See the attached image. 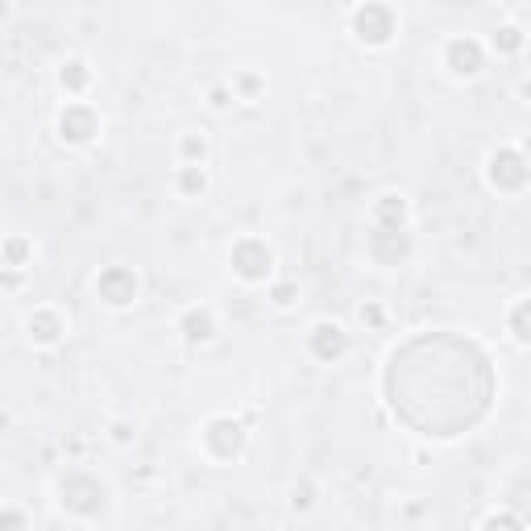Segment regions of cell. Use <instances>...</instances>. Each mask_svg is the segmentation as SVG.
<instances>
[{
	"label": "cell",
	"instance_id": "6",
	"mask_svg": "<svg viewBox=\"0 0 531 531\" xmlns=\"http://www.w3.org/2000/svg\"><path fill=\"white\" fill-rule=\"evenodd\" d=\"M229 266L233 274L241 278V283L249 287H258V283H270V274H274V245L266 237H237L233 249H229Z\"/></svg>",
	"mask_w": 531,
	"mask_h": 531
},
{
	"label": "cell",
	"instance_id": "4",
	"mask_svg": "<svg viewBox=\"0 0 531 531\" xmlns=\"http://www.w3.org/2000/svg\"><path fill=\"white\" fill-rule=\"evenodd\" d=\"M399 13L395 5H386V0H366V5H357L353 17H349V34L366 46V50H386L395 46L399 38Z\"/></svg>",
	"mask_w": 531,
	"mask_h": 531
},
{
	"label": "cell",
	"instance_id": "17",
	"mask_svg": "<svg viewBox=\"0 0 531 531\" xmlns=\"http://www.w3.org/2000/svg\"><path fill=\"white\" fill-rule=\"evenodd\" d=\"M34 266V241L25 237V233H9L5 237V270H9V287L17 283V274L21 270H30Z\"/></svg>",
	"mask_w": 531,
	"mask_h": 531
},
{
	"label": "cell",
	"instance_id": "13",
	"mask_svg": "<svg viewBox=\"0 0 531 531\" xmlns=\"http://www.w3.org/2000/svg\"><path fill=\"white\" fill-rule=\"evenodd\" d=\"M54 83H59V92L71 96V100H83L92 88H96V71L88 59H63L59 71H54Z\"/></svg>",
	"mask_w": 531,
	"mask_h": 531
},
{
	"label": "cell",
	"instance_id": "29",
	"mask_svg": "<svg viewBox=\"0 0 531 531\" xmlns=\"http://www.w3.org/2000/svg\"><path fill=\"white\" fill-rule=\"evenodd\" d=\"M523 154H527V158H531V133H527V137H523Z\"/></svg>",
	"mask_w": 531,
	"mask_h": 531
},
{
	"label": "cell",
	"instance_id": "18",
	"mask_svg": "<svg viewBox=\"0 0 531 531\" xmlns=\"http://www.w3.org/2000/svg\"><path fill=\"white\" fill-rule=\"evenodd\" d=\"M507 337L519 349H531V295H523L507 307Z\"/></svg>",
	"mask_w": 531,
	"mask_h": 531
},
{
	"label": "cell",
	"instance_id": "3",
	"mask_svg": "<svg viewBox=\"0 0 531 531\" xmlns=\"http://www.w3.org/2000/svg\"><path fill=\"white\" fill-rule=\"evenodd\" d=\"M249 449V432L237 415H212L204 419V428H200V453L212 461V465H237Z\"/></svg>",
	"mask_w": 531,
	"mask_h": 531
},
{
	"label": "cell",
	"instance_id": "19",
	"mask_svg": "<svg viewBox=\"0 0 531 531\" xmlns=\"http://www.w3.org/2000/svg\"><path fill=\"white\" fill-rule=\"evenodd\" d=\"M523 46H527V34L519 30V25H498V30L490 34V50L502 54V59H515Z\"/></svg>",
	"mask_w": 531,
	"mask_h": 531
},
{
	"label": "cell",
	"instance_id": "11",
	"mask_svg": "<svg viewBox=\"0 0 531 531\" xmlns=\"http://www.w3.org/2000/svg\"><path fill=\"white\" fill-rule=\"evenodd\" d=\"M67 332H71L67 316L59 312V307H50V303L34 307V312L25 316V341H30L34 349H54V345H63Z\"/></svg>",
	"mask_w": 531,
	"mask_h": 531
},
{
	"label": "cell",
	"instance_id": "14",
	"mask_svg": "<svg viewBox=\"0 0 531 531\" xmlns=\"http://www.w3.org/2000/svg\"><path fill=\"white\" fill-rule=\"evenodd\" d=\"M175 328L183 332V341H187V345H208V341L216 337V332H220V328H216V312H212V307H204V303L183 307Z\"/></svg>",
	"mask_w": 531,
	"mask_h": 531
},
{
	"label": "cell",
	"instance_id": "16",
	"mask_svg": "<svg viewBox=\"0 0 531 531\" xmlns=\"http://www.w3.org/2000/svg\"><path fill=\"white\" fill-rule=\"evenodd\" d=\"M208 187H212V175H208L204 162H179V171H175L179 200H204Z\"/></svg>",
	"mask_w": 531,
	"mask_h": 531
},
{
	"label": "cell",
	"instance_id": "9",
	"mask_svg": "<svg viewBox=\"0 0 531 531\" xmlns=\"http://www.w3.org/2000/svg\"><path fill=\"white\" fill-rule=\"evenodd\" d=\"M440 63L453 79H478L486 71V46L478 38H469V34L449 38L444 50H440Z\"/></svg>",
	"mask_w": 531,
	"mask_h": 531
},
{
	"label": "cell",
	"instance_id": "2",
	"mask_svg": "<svg viewBox=\"0 0 531 531\" xmlns=\"http://www.w3.org/2000/svg\"><path fill=\"white\" fill-rule=\"evenodd\" d=\"M54 502L67 511L75 523H104L113 515V486L92 469H63L54 478Z\"/></svg>",
	"mask_w": 531,
	"mask_h": 531
},
{
	"label": "cell",
	"instance_id": "8",
	"mask_svg": "<svg viewBox=\"0 0 531 531\" xmlns=\"http://www.w3.org/2000/svg\"><path fill=\"white\" fill-rule=\"evenodd\" d=\"M96 299L113 307V312H125V307L142 299V278H137L133 266H104L96 274Z\"/></svg>",
	"mask_w": 531,
	"mask_h": 531
},
{
	"label": "cell",
	"instance_id": "27",
	"mask_svg": "<svg viewBox=\"0 0 531 531\" xmlns=\"http://www.w3.org/2000/svg\"><path fill=\"white\" fill-rule=\"evenodd\" d=\"M0 527H30V515H21V511L5 507V511H0Z\"/></svg>",
	"mask_w": 531,
	"mask_h": 531
},
{
	"label": "cell",
	"instance_id": "21",
	"mask_svg": "<svg viewBox=\"0 0 531 531\" xmlns=\"http://www.w3.org/2000/svg\"><path fill=\"white\" fill-rule=\"evenodd\" d=\"M179 162H208V137L204 133H183L179 137Z\"/></svg>",
	"mask_w": 531,
	"mask_h": 531
},
{
	"label": "cell",
	"instance_id": "20",
	"mask_svg": "<svg viewBox=\"0 0 531 531\" xmlns=\"http://www.w3.org/2000/svg\"><path fill=\"white\" fill-rule=\"evenodd\" d=\"M507 502L519 511L523 527H531V478H515V482H511V490H507Z\"/></svg>",
	"mask_w": 531,
	"mask_h": 531
},
{
	"label": "cell",
	"instance_id": "7",
	"mask_svg": "<svg viewBox=\"0 0 531 531\" xmlns=\"http://www.w3.org/2000/svg\"><path fill=\"white\" fill-rule=\"evenodd\" d=\"M100 129H104V121L88 100H71L59 108V117H54V133H59L63 146H92Z\"/></svg>",
	"mask_w": 531,
	"mask_h": 531
},
{
	"label": "cell",
	"instance_id": "26",
	"mask_svg": "<svg viewBox=\"0 0 531 531\" xmlns=\"http://www.w3.org/2000/svg\"><path fill=\"white\" fill-rule=\"evenodd\" d=\"M382 320H386V312L378 303H361V324H370V328H382Z\"/></svg>",
	"mask_w": 531,
	"mask_h": 531
},
{
	"label": "cell",
	"instance_id": "24",
	"mask_svg": "<svg viewBox=\"0 0 531 531\" xmlns=\"http://www.w3.org/2000/svg\"><path fill=\"white\" fill-rule=\"evenodd\" d=\"M233 100H237L233 83H220V88H212V92H208V104L216 108V113H229V108H233Z\"/></svg>",
	"mask_w": 531,
	"mask_h": 531
},
{
	"label": "cell",
	"instance_id": "28",
	"mask_svg": "<svg viewBox=\"0 0 531 531\" xmlns=\"http://www.w3.org/2000/svg\"><path fill=\"white\" fill-rule=\"evenodd\" d=\"M291 507H295V511H307V507H312V490H307V486H303V490H295Z\"/></svg>",
	"mask_w": 531,
	"mask_h": 531
},
{
	"label": "cell",
	"instance_id": "10",
	"mask_svg": "<svg viewBox=\"0 0 531 531\" xmlns=\"http://www.w3.org/2000/svg\"><path fill=\"white\" fill-rule=\"evenodd\" d=\"M349 345H353L349 332L337 320H316L312 328H307V353H312L320 366H337V361H345Z\"/></svg>",
	"mask_w": 531,
	"mask_h": 531
},
{
	"label": "cell",
	"instance_id": "1",
	"mask_svg": "<svg viewBox=\"0 0 531 531\" xmlns=\"http://www.w3.org/2000/svg\"><path fill=\"white\" fill-rule=\"evenodd\" d=\"M382 399L407 432L424 440H457L494 411L498 370L473 337L428 328L390 349Z\"/></svg>",
	"mask_w": 531,
	"mask_h": 531
},
{
	"label": "cell",
	"instance_id": "23",
	"mask_svg": "<svg viewBox=\"0 0 531 531\" xmlns=\"http://www.w3.org/2000/svg\"><path fill=\"white\" fill-rule=\"evenodd\" d=\"M482 527H523V519H519V511L511 507H502V511H490V515H482Z\"/></svg>",
	"mask_w": 531,
	"mask_h": 531
},
{
	"label": "cell",
	"instance_id": "12",
	"mask_svg": "<svg viewBox=\"0 0 531 531\" xmlns=\"http://www.w3.org/2000/svg\"><path fill=\"white\" fill-rule=\"evenodd\" d=\"M370 262L382 266V270H395L411 258V233L407 229H382V225H370Z\"/></svg>",
	"mask_w": 531,
	"mask_h": 531
},
{
	"label": "cell",
	"instance_id": "5",
	"mask_svg": "<svg viewBox=\"0 0 531 531\" xmlns=\"http://www.w3.org/2000/svg\"><path fill=\"white\" fill-rule=\"evenodd\" d=\"M486 183L498 195H523L531 187V158L523 146H498L486 154Z\"/></svg>",
	"mask_w": 531,
	"mask_h": 531
},
{
	"label": "cell",
	"instance_id": "22",
	"mask_svg": "<svg viewBox=\"0 0 531 531\" xmlns=\"http://www.w3.org/2000/svg\"><path fill=\"white\" fill-rule=\"evenodd\" d=\"M262 88H266V83H262L254 71H237V75H233V92H237V100H258Z\"/></svg>",
	"mask_w": 531,
	"mask_h": 531
},
{
	"label": "cell",
	"instance_id": "15",
	"mask_svg": "<svg viewBox=\"0 0 531 531\" xmlns=\"http://www.w3.org/2000/svg\"><path fill=\"white\" fill-rule=\"evenodd\" d=\"M370 225H382V229H411V208L403 195L386 191L370 204Z\"/></svg>",
	"mask_w": 531,
	"mask_h": 531
},
{
	"label": "cell",
	"instance_id": "25",
	"mask_svg": "<svg viewBox=\"0 0 531 531\" xmlns=\"http://www.w3.org/2000/svg\"><path fill=\"white\" fill-rule=\"evenodd\" d=\"M295 299H299V287H295V283H278V287L270 291V303H274V307H291Z\"/></svg>",
	"mask_w": 531,
	"mask_h": 531
}]
</instances>
